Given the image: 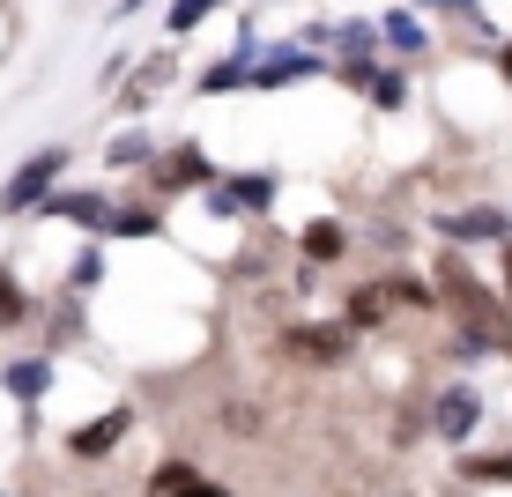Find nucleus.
Returning <instances> with one entry per match:
<instances>
[{"label": "nucleus", "instance_id": "20", "mask_svg": "<svg viewBox=\"0 0 512 497\" xmlns=\"http://www.w3.org/2000/svg\"><path fill=\"white\" fill-rule=\"evenodd\" d=\"M386 297H394V290H357V297H349V327H379V319H386Z\"/></svg>", "mask_w": 512, "mask_h": 497}, {"label": "nucleus", "instance_id": "14", "mask_svg": "<svg viewBox=\"0 0 512 497\" xmlns=\"http://www.w3.org/2000/svg\"><path fill=\"white\" fill-rule=\"evenodd\" d=\"M216 8H223V0H171V8H164V38H186V30H201Z\"/></svg>", "mask_w": 512, "mask_h": 497}, {"label": "nucleus", "instance_id": "18", "mask_svg": "<svg viewBox=\"0 0 512 497\" xmlns=\"http://www.w3.org/2000/svg\"><path fill=\"white\" fill-rule=\"evenodd\" d=\"M104 238H156V208H112Z\"/></svg>", "mask_w": 512, "mask_h": 497}, {"label": "nucleus", "instance_id": "6", "mask_svg": "<svg viewBox=\"0 0 512 497\" xmlns=\"http://www.w3.org/2000/svg\"><path fill=\"white\" fill-rule=\"evenodd\" d=\"M127 431H134V408H112V416H90L82 431H67V453H75V460H104V453H112V446H119Z\"/></svg>", "mask_w": 512, "mask_h": 497}, {"label": "nucleus", "instance_id": "3", "mask_svg": "<svg viewBox=\"0 0 512 497\" xmlns=\"http://www.w3.org/2000/svg\"><path fill=\"white\" fill-rule=\"evenodd\" d=\"M275 171H231V179H216V193H208V208H216V216H260V208H275Z\"/></svg>", "mask_w": 512, "mask_h": 497}, {"label": "nucleus", "instance_id": "12", "mask_svg": "<svg viewBox=\"0 0 512 497\" xmlns=\"http://www.w3.org/2000/svg\"><path fill=\"white\" fill-rule=\"evenodd\" d=\"M253 82V52H231V60H216L201 75V97H223V90H245Z\"/></svg>", "mask_w": 512, "mask_h": 497}, {"label": "nucleus", "instance_id": "23", "mask_svg": "<svg viewBox=\"0 0 512 497\" xmlns=\"http://www.w3.org/2000/svg\"><path fill=\"white\" fill-rule=\"evenodd\" d=\"M97 275H104V253L90 245V253H82L75 268H67V282H75V290H97Z\"/></svg>", "mask_w": 512, "mask_h": 497}, {"label": "nucleus", "instance_id": "9", "mask_svg": "<svg viewBox=\"0 0 512 497\" xmlns=\"http://www.w3.org/2000/svg\"><path fill=\"white\" fill-rule=\"evenodd\" d=\"M149 497H231L223 483H208L201 468H186V460H164V468L149 475Z\"/></svg>", "mask_w": 512, "mask_h": 497}, {"label": "nucleus", "instance_id": "8", "mask_svg": "<svg viewBox=\"0 0 512 497\" xmlns=\"http://www.w3.org/2000/svg\"><path fill=\"white\" fill-rule=\"evenodd\" d=\"M156 186H171V193L179 186H216V171H208V156L193 149V141H179L171 156H156Z\"/></svg>", "mask_w": 512, "mask_h": 497}, {"label": "nucleus", "instance_id": "27", "mask_svg": "<svg viewBox=\"0 0 512 497\" xmlns=\"http://www.w3.org/2000/svg\"><path fill=\"white\" fill-rule=\"evenodd\" d=\"M141 8H149V0H119V8H112V15H141Z\"/></svg>", "mask_w": 512, "mask_h": 497}, {"label": "nucleus", "instance_id": "15", "mask_svg": "<svg viewBox=\"0 0 512 497\" xmlns=\"http://www.w3.org/2000/svg\"><path fill=\"white\" fill-rule=\"evenodd\" d=\"M364 97H372L379 112H401V104H409V75H401V67H379V75H372V90H364Z\"/></svg>", "mask_w": 512, "mask_h": 497}, {"label": "nucleus", "instance_id": "11", "mask_svg": "<svg viewBox=\"0 0 512 497\" xmlns=\"http://www.w3.org/2000/svg\"><path fill=\"white\" fill-rule=\"evenodd\" d=\"M0 386H8L15 401H45L52 394V357H15L8 371H0Z\"/></svg>", "mask_w": 512, "mask_h": 497}, {"label": "nucleus", "instance_id": "4", "mask_svg": "<svg viewBox=\"0 0 512 497\" xmlns=\"http://www.w3.org/2000/svg\"><path fill=\"white\" fill-rule=\"evenodd\" d=\"M312 75H334V67H320V52H312V45H268V52H260V67H253L260 90H290V82H312Z\"/></svg>", "mask_w": 512, "mask_h": 497}, {"label": "nucleus", "instance_id": "28", "mask_svg": "<svg viewBox=\"0 0 512 497\" xmlns=\"http://www.w3.org/2000/svg\"><path fill=\"white\" fill-rule=\"evenodd\" d=\"M498 75H505V82H512V45H505V52H498Z\"/></svg>", "mask_w": 512, "mask_h": 497}, {"label": "nucleus", "instance_id": "22", "mask_svg": "<svg viewBox=\"0 0 512 497\" xmlns=\"http://www.w3.org/2000/svg\"><path fill=\"white\" fill-rule=\"evenodd\" d=\"M334 75L349 82V90H372V75H379V60L372 52H342V67H334Z\"/></svg>", "mask_w": 512, "mask_h": 497}, {"label": "nucleus", "instance_id": "7", "mask_svg": "<svg viewBox=\"0 0 512 497\" xmlns=\"http://www.w3.org/2000/svg\"><path fill=\"white\" fill-rule=\"evenodd\" d=\"M349 334H357V327L342 319V327H290L282 342H290L297 357H312V364H342L349 357Z\"/></svg>", "mask_w": 512, "mask_h": 497}, {"label": "nucleus", "instance_id": "2", "mask_svg": "<svg viewBox=\"0 0 512 497\" xmlns=\"http://www.w3.org/2000/svg\"><path fill=\"white\" fill-rule=\"evenodd\" d=\"M431 431L446 438V446H468V438L483 431V394H475L468 379L438 386V401H431Z\"/></svg>", "mask_w": 512, "mask_h": 497}, {"label": "nucleus", "instance_id": "16", "mask_svg": "<svg viewBox=\"0 0 512 497\" xmlns=\"http://www.w3.org/2000/svg\"><path fill=\"white\" fill-rule=\"evenodd\" d=\"M379 38L394 45V52H409V60H416L423 45H431V38H423V23H416V15H386V23H379Z\"/></svg>", "mask_w": 512, "mask_h": 497}, {"label": "nucleus", "instance_id": "13", "mask_svg": "<svg viewBox=\"0 0 512 497\" xmlns=\"http://www.w3.org/2000/svg\"><path fill=\"white\" fill-rule=\"evenodd\" d=\"M342 253H349V230L334 223V216H320V223L305 230V260H342Z\"/></svg>", "mask_w": 512, "mask_h": 497}, {"label": "nucleus", "instance_id": "26", "mask_svg": "<svg viewBox=\"0 0 512 497\" xmlns=\"http://www.w3.org/2000/svg\"><path fill=\"white\" fill-rule=\"evenodd\" d=\"M423 8H438V15H461V23H483V0H423Z\"/></svg>", "mask_w": 512, "mask_h": 497}, {"label": "nucleus", "instance_id": "5", "mask_svg": "<svg viewBox=\"0 0 512 497\" xmlns=\"http://www.w3.org/2000/svg\"><path fill=\"white\" fill-rule=\"evenodd\" d=\"M438 238H453V245H505L512 216L505 208H461V216H438Z\"/></svg>", "mask_w": 512, "mask_h": 497}, {"label": "nucleus", "instance_id": "29", "mask_svg": "<svg viewBox=\"0 0 512 497\" xmlns=\"http://www.w3.org/2000/svg\"><path fill=\"white\" fill-rule=\"evenodd\" d=\"M505 290H512V245H505Z\"/></svg>", "mask_w": 512, "mask_h": 497}, {"label": "nucleus", "instance_id": "17", "mask_svg": "<svg viewBox=\"0 0 512 497\" xmlns=\"http://www.w3.org/2000/svg\"><path fill=\"white\" fill-rule=\"evenodd\" d=\"M104 164H119V171H134V164H156V141H149V134H119L112 149H104Z\"/></svg>", "mask_w": 512, "mask_h": 497}, {"label": "nucleus", "instance_id": "1", "mask_svg": "<svg viewBox=\"0 0 512 497\" xmlns=\"http://www.w3.org/2000/svg\"><path fill=\"white\" fill-rule=\"evenodd\" d=\"M60 171H67V149L52 141V149L38 156H23V164L8 171V186H0V216H23V208H38L52 186H60Z\"/></svg>", "mask_w": 512, "mask_h": 497}, {"label": "nucleus", "instance_id": "19", "mask_svg": "<svg viewBox=\"0 0 512 497\" xmlns=\"http://www.w3.org/2000/svg\"><path fill=\"white\" fill-rule=\"evenodd\" d=\"M23 319H30V297L15 282V268H0V327H23Z\"/></svg>", "mask_w": 512, "mask_h": 497}, {"label": "nucleus", "instance_id": "24", "mask_svg": "<svg viewBox=\"0 0 512 497\" xmlns=\"http://www.w3.org/2000/svg\"><path fill=\"white\" fill-rule=\"evenodd\" d=\"M334 38H342V52H372V45H379V30H372V23H342Z\"/></svg>", "mask_w": 512, "mask_h": 497}, {"label": "nucleus", "instance_id": "10", "mask_svg": "<svg viewBox=\"0 0 512 497\" xmlns=\"http://www.w3.org/2000/svg\"><path fill=\"white\" fill-rule=\"evenodd\" d=\"M38 208H52L60 223H82V230H97V238H104V223H112V201H104V193H45Z\"/></svg>", "mask_w": 512, "mask_h": 497}, {"label": "nucleus", "instance_id": "21", "mask_svg": "<svg viewBox=\"0 0 512 497\" xmlns=\"http://www.w3.org/2000/svg\"><path fill=\"white\" fill-rule=\"evenodd\" d=\"M468 483H512V453H483V460H461Z\"/></svg>", "mask_w": 512, "mask_h": 497}, {"label": "nucleus", "instance_id": "25", "mask_svg": "<svg viewBox=\"0 0 512 497\" xmlns=\"http://www.w3.org/2000/svg\"><path fill=\"white\" fill-rule=\"evenodd\" d=\"M223 431H238V438H253V431H260V416H253V408H245V401H238V408H231V401H223Z\"/></svg>", "mask_w": 512, "mask_h": 497}]
</instances>
